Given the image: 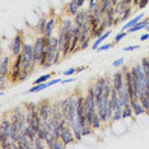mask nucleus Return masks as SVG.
<instances>
[{
	"label": "nucleus",
	"mask_w": 149,
	"mask_h": 149,
	"mask_svg": "<svg viewBox=\"0 0 149 149\" xmlns=\"http://www.w3.org/2000/svg\"><path fill=\"white\" fill-rule=\"evenodd\" d=\"M61 80L63 79H60V78H55V79H50L49 82H47V84H49V87H52V86H55V84H57V83H61Z\"/></svg>",
	"instance_id": "obj_40"
},
{
	"label": "nucleus",
	"mask_w": 149,
	"mask_h": 149,
	"mask_svg": "<svg viewBox=\"0 0 149 149\" xmlns=\"http://www.w3.org/2000/svg\"><path fill=\"white\" fill-rule=\"evenodd\" d=\"M54 77V73H47V74H43V75H41L38 78V79H36L35 82H33V84H40V83H46L49 82V79H52Z\"/></svg>",
	"instance_id": "obj_25"
},
{
	"label": "nucleus",
	"mask_w": 149,
	"mask_h": 149,
	"mask_svg": "<svg viewBox=\"0 0 149 149\" xmlns=\"http://www.w3.org/2000/svg\"><path fill=\"white\" fill-rule=\"evenodd\" d=\"M63 74L65 77H72V75H74V74H77V68H69V69H66Z\"/></svg>",
	"instance_id": "obj_37"
},
{
	"label": "nucleus",
	"mask_w": 149,
	"mask_h": 149,
	"mask_svg": "<svg viewBox=\"0 0 149 149\" xmlns=\"http://www.w3.org/2000/svg\"><path fill=\"white\" fill-rule=\"evenodd\" d=\"M145 31H147V32H149V24L147 26V28H145Z\"/></svg>",
	"instance_id": "obj_49"
},
{
	"label": "nucleus",
	"mask_w": 149,
	"mask_h": 149,
	"mask_svg": "<svg viewBox=\"0 0 149 149\" xmlns=\"http://www.w3.org/2000/svg\"><path fill=\"white\" fill-rule=\"evenodd\" d=\"M100 5V0H88V9L89 12H94L96 9H98Z\"/></svg>",
	"instance_id": "obj_30"
},
{
	"label": "nucleus",
	"mask_w": 149,
	"mask_h": 149,
	"mask_svg": "<svg viewBox=\"0 0 149 149\" xmlns=\"http://www.w3.org/2000/svg\"><path fill=\"white\" fill-rule=\"evenodd\" d=\"M47 148V144L45 140H42V139H40L38 136H36L35 139V149H45Z\"/></svg>",
	"instance_id": "obj_28"
},
{
	"label": "nucleus",
	"mask_w": 149,
	"mask_h": 149,
	"mask_svg": "<svg viewBox=\"0 0 149 149\" xmlns=\"http://www.w3.org/2000/svg\"><path fill=\"white\" fill-rule=\"evenodd\" d=\"M148 5H149V0H140V3L138 4L136 9H140V10H143V9L147 8Z\"/></svg>",
	"instance_id": "obj_38"
},
{
	"label": "nucleus",
	"mask_w": 149,
	"mask_h": 149,
	"mask_svg": "<svg viewBox=\"0 0 149 149\" xmlns=\"http://www.w3.org/2000/svg\"><path fill=\"white\" fill-rule=\"evenodd\" d=\"M93 133V127L91 126V125H86V126L82 127V134L83 136H88V135H91Z\"/></svg>",
	"instance_id": "obj_33"
},
{
	"label": "nucleus",
	"mask_w": 149,
	"mask_h": 149,
	"mask_svg": "<svg viewBox=\"0 0 149 149\" xmlns=\"http://www.w3.org/2000/svg\"><path fill=\"white\" fill-rule=\"evenodd\" d=\"M75 1H77V4L79 5L80 8H83L84 4H86V1H87V0H75Z\"/></svg>",
	"instance_id": "obj_45"
},
{
	"label": "nucleus",
	"mask_w": 149,
	"mask_h": 149,
	"mask_svg": "<svg viewBox=\"0 0 149 149\" xmlns=\"http://www.w3.org/2000/svg\"><path fill=\"white\" fill-rule=\"evenodd\" d=\"M133 8H134V6L130 5V6H129V8L126 9V12H125L124 14H123V17H121V22H127L129 19H130V15L133 14V12H134Z\"/></svg>",
	"instance_id": "obj_29"
},
{
	"label": "nucleus",
	"mask_w": 149,
	"mask_h": 149,
	"mask_svg": "<svg viewBox=\"0 0 149 149\" xmlns=\"http://www.w3.org/2000/svg\"><path fill=\"white\" fill-rule=\"evenodd\" d=\"M144 17H145V14H144V12H141V13H139L138 15H135L134 18H131V19H129V21L125 23V24L121 27V31H127L129 28H131L133 26H135L136 23H139L141 21V19H144Z\"/></svg>",
	"instance_id": "obj_14"
},
{
	"label": "nucleus",
	"mask_w": 149,
	"mask_h": 149,
	"mask_svg": "<svg viewBox=\"0 0 149 149\" xmlns=\"http://www.w3.org/2000/svg\"><path fill=\"white\" fill-rule=\"evenodd\" d=\"M148 24H149V18H144V19H141L139 23H136L135 26H133L131 28H129L126 32L131 35V33H135V32H138V31H141V29H145Z\"/></svg>",
	"instance_id": "obj_17"
},
{
	"label": "nucleus",
	"mask_w": 149,
	"mask_h": 149,
	"mask_svg": "<svg viewBox=\"0 0 149 149\" xmlns=\"http://www.w3.org/2000/svg\"><path fill=\"white\" fill-rule=\"evenodd\" d=\"M130 104H131V107H133V111H134L135 117L141 116V115L147 113V110H145L144 106L141 104V102H140V100H139V98H134V100H131L130 101Z\"/></svg>",
	"instance_id": "obj_9"
},
{
	"label": "nucleus",
	"mask_w": 149,
	"mask_h": 149,
	"mask_svg": "<svg viewBox=\"0 0 149 149\" xmlns=\"http://www.w3.org/2000/svg\"><path fill=\"white\" fill-rule=\"evenodd\" d=\"M60 139L64 141V144L66 145H70V144H74V143H77V138H75V135H74V131H73V129L70 125H68V126H65L61 130V133H60Z\"/></svg>",
	"instance_id": "obj_6"
},
{
	"label": "nucleus",
	"mask_w": 149,
	"mask_h": 149,
	"mask_svg": "<svg viewBox=\"0 0 149 149\" xmlns=\"http://www.w3.org/2000/svg\"><path fill=\"white\" fill-rule=\"evenodd\" d=\"M111 1H112V4H113V5H116V4H117V3H118V1H120V0H111Z\"/></svg>",
	"instance_id": "obj_47"
},
{
	"label": "nucleus",
	"mask_w": 149,
	"mask_h": 149,
	"mask_svg": "<svg viewBox=\"0 0 149 149\" xmlns=\"http://www.w3.org/2000/svg\"><path fill=\"white\" fill-rule=\"evenodd\" d=\"M126 36H127V32H126V31H120L116 36H115V38H113V43H115V45L120 43V42L123 41V40H124Z\"/></svg>",
	"instance_id": "obj_27"
},
{
	"label": "nucleus",
	"mask_w": 149,
	"mask_h": 149,
	"mask_svg": "<svg viewBox=\"0 0 149 149\" xmlns=\"http://www.w3.org/2000/svg\"><path fill=\"white\" fill-rule=\"evenodd\" d=\"M148 6H149V5H148Z\"/></svg>",
	"instance_id": "obj_51"
},
{
	"label": "nucleus",
	"mask_w": 149,
	"mask_h": 149,
	"mask_svg": "<svg viewBox=\"0 0 149 149\" xmlns=\"http://www.w3.org/2000/svg\"><path fill=\"white\" fill-rule=\"evenodd\" d=\"M140 64H141V66H143L145 74H147L148 78H149V59H148V57H143V59H141V61H140Z\"/></svg>",
	"instance_id": "obj_31"
},
{
	"label": "nucleus",
	"mask_w": 149,
	"mask_h": 149,
	"mask_svg": "<svg viewBox=\"0 0 149 149\" xmlns=\"http://www.w3.org/2000/svg\"><path fill=\"white\" fill-rule=\"evenodd\" d=\"M91 41H92V38H91V37H89V38H87L86 41L82 43V45H79V47H78L77 51H80V50H87L88 47H89V45H91Z\"/></svg>",
	"instance_id": "obj_35"
},
{
	"label": "nucleus",
	"mask_w": 149,
	"mask_h": 149,
	"mask_svg": "<svg viewBox=\"0 0 149 149\" xmlns=\"http://www.w3.org/2000/svg\"><path fill=\"white\" fill-rule=\"evenodd\" d=\"M84 70H87V66H84V65H82V66H78V68H77V74L82 73V72H84Z\"/></svg>",
	"instance_id": "obj_44"
},
{
	"label": "nucleus",
	"mask_w": 149,
	"mask_h": 149,
	"mask_svg": "<svg viewBox=\"0 0 149 149\" xmlns=\"http://www.w3.org/2000/svg\"><path fill=\"white\" fill-rule=\"evenodd\" d=\"M139 100H140V102L144 106V108L147 110V113L149 115V93L148 92L143 93L140 97H139Z\"/></svg>",
	"instance_id": "obj_24"
},
{
	"label": "nucleus",
	"mask_w": 149,
	"mask_h": 149,
	"mask_svg": "<svg viewBox=\"0 0 149 149\" xmlns=\"http://www.w3.org/2000/svg\"><path fill=\"white\" fill-rule=\"evenodd\" d=\"M115 46V43L112 42V43H102V45H101L100 47H98V49L96 50V51H98V52H102V51H107V50H110V49H112V47Z\"/></svg>",
	"instance_id": "obj_32"
},
{
	"label": "nucleus",
	"mask_w": 149,
	"mask_h": 149,
	"mask_svg": "<svg viewBox=\"0 0 149 149\" xmlns=\"http://www.w3.org/2000/svg\"><path fill=\"white\" fill-rule=\"evenodd\" d=\"M64 148H66V145L64 144V141H63L60 138L56 139L55 143H54V148H52V149H64Z\"/></svg>",
	"instance_id": "obj_34"
},
{
	"label": "nucleus",
	"mask_w": 149,
	"mask_h": 149,
	"mask_svg": "<svg viewBox=\"0 0 149 149\" xmlns=\"http://www.w3.org/2000/svg\"><path fill=\"white\" fill-rule=\"evenodd\" d=\"M49 87V84L46 83H40V84H33V86L29 88L28 91L26 92V94H29V93H37V92H41V91L46 89V88Z\"/></svg>",
	"instance_id": "obj_21"
},
{
	"label": "nucleus",
	"mask_w": 149,
	"mask_h": 149,
	"mask_svg": "<svg viewBox=\"0 0 149 149\" xmlns=\"http://www.w3.org/2000/svg\"><path fill=\"white\" fill-rule=\"evenodd\" d=\"M37 104H38V112H40V116L42 118V123L43 121H47L49 118L54 117V104L50 102L49 100H43Z\"/></svg>",
	"instance_id": "obj_4"
},
{
	"label": "nucleus",
	"mask_w": 149,
	"mask_h": 149,
	"mask_svg": "<svg viewBox=\"0 0 149 149\" xmlns=\"http://www.w3.org/2000/svg\"><path fill=\"white\" fill-rule=\"evenodd\" d=\"M149 38V32H147V33H143L140 37H139V40H140L141 42H144V41H147V40Z\"/></svg>",
	"instance_id": "obj_42"
},
{
	"label": "nucleus",
	"mask_w": 149,
	"mask_h": 149,
	"mask_svg": "<svg viewBox=\"0 0 149 149\" xmlns=\"http://www.w3.org/2000/svg\"><path fill=\"white\" fill-rule=\"evenodd\" d=\"M47 21H49V18L47 17H40L38 18V22H37V32H38L40 36H43L45 35V29H46V24H47Z\"/></svg>",
	"instance_id": "obj_19"
},
{
	"label": "nucleus",
	"mask_w": 149,
	"mask_h": 149,
	"mask_svg": "<svg viewBox=\"0 0 149 149\" xmlns=\"http://www.w3.org/2000/svg\"><path fill=\"white\" fill-rule=\"evenodd\" d=\"M117 96H118V101H120V104L121 106H126V104L130 103V96H129V93H127V89H126V87H123L121 89H118L117 91Z\"/></svg>",
	"instance_id": "obj_12"
},
{
	"label": "nucleus",
	"mask_w": 149,
	"mask_h": 149,
	"mask_svg": "<svg viewBox=\"0 0 149 149\" xmlns=\"http://www.w3.org/2000/svg\"><path fill=\"white\" fill-rule=\"evenodd\" d=\"M87 13H88V8L84 9V8H80V10L73 17V21H74V24L78 26L80 29H82V27L84 24V22H86V17H87Z\"/></svg>",
	"instance_id": "obj_10"
},
{
	"label": "nucleus",
	"mask_w": 149,
	"mask_h": 149,
	"mask_svg": "<svg viewBox=\"0 0 149 149\" xmlns=\"http://www.w3.org/2000/svg\"><path fill=\"white\" fill-rule=\"evenodd\" d=\"M102 125H103L102 120H101L100 115H98V112L96 111V112L93 113V118H92V127H93V130H98V129H101Z\"/></svg>",
	"instance_id": "obj_22"
},
{
	"label": "nucleus",
	"mask_w": 149,
	"mask_h": 149,
	"mask_svg": "<svg viewBox=\"0 0 149 149\" xmlns=\"http://www.w3.org/2000/svg\"><path fill=\"white\" fill-rule=\"evenodd\" d=\"M112 5H113V4H112V1H111V0H100V5H98V9H100V10L104 14V13H106Z\"/></svg>",
	"instance_id": "obj_23"
},
{
	"label": "nucleus",
	"mask_w": 149,
	"mask_h": 149,
	"mask_svg": "<svg viewBox=\"0 0 149 149\" xmlns=\"http://www.w3.org/2000/svg\"><path fill=\"white\" fill-rule=\"evenodd\" d=\"M139 45H129V46H126V47H124V51L125 52H130V51H134V50H136V49H139Z\"/></svg>",
	"instance_id": "obj_39"
},
{
	"label": "nucleus",
	"mask_w": 149,
	"mask_h": 149,
	"mask_svg": "<svg viewBox=\"0 0 149 149\" xmlns=\"http://www.w3.org/2000/svg\"><path fill=\"white\" fill-rule=\"evenodd\" d=\"M115 17H116V14H115V5H112L106 13H104V23H106L108 29H111L113 27Z\"/></svg>",
	"instance_id": "obj_13"
},
{
	"label": "nucleus",
	"mask_w": 149,
	"mask_h": 149,
	"mask_svg": "<svg viewBox=\"0 0 149 149\" xmlns=\"http://www.w3.org/2000/svg\"><path fill=\"white\" fill-rule=\"evenodd\" d=\"M75 78H73V77H70V78H68V79H63L61 80V84H69V83H74L75 82Z\"/></svg>",
	"instance_id": "obj_41"
},
{
	"label": "nucleus",
	"mask_w": 149,
	"mask_h": 149,
	"mask_svg": "<svg viewBox=\"0 0 149 149\" xmlns=\"http://www.w3.org/2000/svg\"><path fill=\"white\" fill-rule=\"evenodd\" d=\"M120 22H121V17L116 15L115 17V21H113V27H117L118 24H120Z\"/></svg>",
	"instance_id": "obj_43"
},
{
	"label": "nucleus",
	"mask_w": 149,
	"mask_h": 149,
	"mask_svg": "<svg viewBox=\"0 0 149 149\" xmlns=\"http://www.w3.org/2000/svg\"><path fill=\"white\" fill-rule=\"evenodd\" d=\"M126 3L127 4H130V5H133V0H126Z\"/></svg>",
	"instance_id": "obj_48"
},
{
	"label": "nucleus",
	"mask_w": 149,
	"mask_h": 149,
	"mask_svg": "<svg viewBox=\"0 0 149 149\" xmlns=\"http://www.w3.org/2000/svg\"><path fill=\"white\" fill-rule=\"evenodd\" d=\"M124 63H125V59L124 57H118V59H116L115 61L112 63V66L113 68H121L124 65Z\"/></svg>",
	"instance_id": "obj_36"
},
{
	"label": "nucleus",
	"mask_w": 149,
	"mask_h": 149,
	"mask_svg": "<svg viewBox=\"0 0 149 149\" xmlns=\"http://www.w3.org/2000/svg\"><path fill=\"white\" fill-rule=\"evenodd\" d=\"M56 28V18L55 17H50L49 21H47V24H46V29H45V35L46 37H51L54 36V31H55Z\"/></svg>",
	"instance_id": "obj_16"
},
{
	"label": "nucleus",
	"mask_w": 149,
	"mask_h": 149,
	"mask_svg": "<svg viewBox=\"0 0 149 149\" xmlns=\"http://www.w3.org/2000/svg\"><path fill=\"white\" fill-rule=\"evenodd\" d=\"M112 84L116 91L121 89L125 86V79H124V73L123 70H117L112 74Z\"/></svg>",
	"instance_id": "obj_8"
},
{
	"label": "nucleus",
	"mask_w": 149,
	"mask_h": 149,
	"mask_svg": "<svg viewBox=\"0 0 149 149\" xmlns=\"http://www.w3.org/2000/svg\"><path fill=\"white\" fill-rule=\"evenodd\" d=\"M23 73V66H22V55H18L14 57L12 63V68H10V73H9V80L10 83L15 84L19 83V77Z\"/></svg>",
	"instance_id": "obj_2"
},
{
	"label": "nucleus",
	"mask_w": 149,
	"mask_h": 149,
	"mask_svg": "<svg viewBox=\"0 0 149 149\" xmlns=\"http://www.w3.org/2000/svg\"><path fill=\"white\" fill-rule=\"evenodd\" d=\"M130 6V4H127L126 0H120L116 5H115V14L118 17H123V14L126 12V9Z\"/></svg>",
	"instance_id": "obj_18"
},
{
	"label": "nucleus",
	"mask_w": 149,
	"mask_h": 149,
	"mask_svg": "<svg viewBox=\"0 0 149 149\" xmlns=\"http://www.w3.org/2000/svg\"><path fill=\"white\" fill-rule=\"evenodd\" d=\"M23 45H24V35H23L22 31H19L14 37H13L12 42L9 43V49H10L13 57L21 55V52L23 50Z\"/></svg>",
	"instance_id": "obj_3"
},
{
	"label": "nucleus",
	"mask_w": 149,
	"mask_h": 149,
	"mask_svg": "<svg viewBox=\"0 0 149 149\" xmlns=\"http://www.w3.org/2000/svg\"><path fill=\"white\" fill-rule=\"evenodd\" d=\"M12 68V60L9 56H3L0 61V80L9 79V73Z\"/></svg>",
	"instance_id": "obj_7"
},
{
	"label": "nucleus",
	"mask_w": 149,
	"mask_h": 149,
	"mask_svg": "<svg viewBox=\"0 0 149 149\" xmlns=\"http://www.w3.org/2000/svg\"><path fill=\"white\" fill-rule=\"evenodd\" d=\"M111 33H112V29H107V31L104 32L103 35H101L100 37H97V38L93 41V43H92V50H97L98 47H100L108 38V37L111 36Z\"/></svg>",
	"instance_id": "obj_15"
},
{
	"label": "nucleus",
	"mask_w": 149,
	"mask_h": 149,
	"mask_svg": "<svg viewBox=\"0 0 149 149\" xmlns=\"http://www.w3.org/2000/svg\"><path fill=\"white\" fill-rule=\"evenodd\" d=\"M135 118V115H134V111H133V107H131V104L129 103L126 106L123 107V120H126V118Z\"/></svg>",
	"instance_id": "obj_20"
},
{
	"label": "nucleus",
	"mask_w": 149,
	"mask_h": 149,
	"mask_svg": "<svg viewBox=\"0 0 149 149\" xmlns=\"http://www.w3.org/2000/svg\"><path fill=\"white\" fill-rule=\"evenodd\" d=\"M121 120H123V108L121 110H115L111 123H117V121H121Z\"/></svg>",
	"instance_id": "obj_26"
},
{
	"label": "nucleus",
	"mask_w": 149,
	"mask_h": 149,
	"mask_svg": "<svg viewBox=\"0 0 149 149\" xmlns=\"http://www.w3.org/2000/svg\"><path fill=\"white\" fill-rule=\"evenodd\" d=\"M148 18H149V15H148Z\"/></svg>",
	"instance_id": "obj_50"
},
{
	"label": "nucleus",
	"mask_w": 149,
	"mask_h": 149,
	"mask_svg": "<svg viewBox=\"0 0 149 149\" xmlns=\"http://www.w3.org/2000/svg\"><path fill=\"white\" fill-rule=\"evenodd\" d=\"M64 10H65V14H66V15L74 17L78 12L80 10V6L77 4L75 0H70V1H68V3H66L65 9H64Z\"/></svg>",
	"instance_id": "obj_11"
},
{
	"label": "nucleus",
	"mask_w": 149,
	"mask_h": 149,
	"mask_svg": "<svg viewBox=\"0 0 149 149\" xmlns=\"http://www.w3.org/2000/svg\"><path fill=\"white\" fill-rule=\"evenodd\" d=\"M106 82H107V77H101L98 79H96V82L93 83L94 93H96V103L102 101V98L104 96V86H106Z\"/></svg>",
	"instance_id": "obj_5"
},
{
	"label": "nucleus",
	"mask_w": 149,
	"mask_h": 149,
	"mask_svg": "<svg viewBox=\"0 0 149 149\" xmlns=\"http://www.w3.org/2000/svg\"><path fill=\"white\" fill-rule=\"evenodd\" d=\"M139 3H140V0H133V6H134V8H136Z\"/></svg>",
	"instance_id": "obj_46"
},
{
	"label": "nucleus",
	"mask_w": 149,
	"mask_h": 149,
	"mask_svg": "<svg viewBox=\"0 0 149 149\" xmlns=\"http://www.w3.org/2000/svg\"><path fill=\"white\" fill-rule=\"evenodd\" d=\"M22 55V66L23 70H27L29 73H33L36 69L35 66V56H33V43L26 42L23 45V50L21 52Z\"/></svg>",
	"instance_id": "obj_1"
}]
</instances>
